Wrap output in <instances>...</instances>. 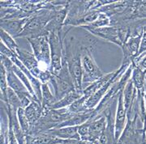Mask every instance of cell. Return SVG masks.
<instances>
[{
	"label": "cell",
	"instance_id": "6da1fadb",
	"mask_svg": "<svg viewBox=\"0 0 146 144\" xmlns=\"http://www.w3.org/2000/svg\"><path fill=\"white\" fill-rule=\"evenodd\" d=\"M55 11L40 10L29 16V21L25 26L24 30L16 38L21 37H36L46 36V28L54 17Z\"/></svg>",
	"mask_w": 146,
	"mask_h": 144
},
{
	"label": "cell",
	"instance_id": "7a4b0ae2",
	"mask_svg": "<svg viewBox=\"0 0 146 144\" xmlns=\"http://www.w3.org/2000/svg\"><path fill=\"white\" fill-rule=\"evenodd\" d=\"M27 40L31 46L33 54L39 63V67L42 73L45 75H52L50 71L51 54L48 36L29 37Z\"/></svg>",
	"mask_w": 146,
	"mask_h": 144
},
{
	"label": "cell",
	"instance_id": "3957f363",
	"mask_svg": "<svg viewBox=\"0 0 146 144\" xmlns=\"http://www.w3.org/2000/svg\"><path fill=\"white\" fill-rule=\"evenodd\" d=\"M133 70V65L131 64L130 67L127 68V70L123 74V75L119 79L115 82L108 90V92L104 96V97L102 99L100 103L98 104V106L93 110V114L92 117L90 118L91 119L98 118L100 114L103 113L106 108L108 106H110L113 101L119 97L120 92L123 91V89L127 85V83L131 79V73Z\"/></svg>",
	"mask_w": 146,
	"mask_h": 144
},
{
	"label": "cell",
	"instance_id": "277c9868",
	"mask_svg": "<svg viewBox=\"0 0 146 144\" xmlns=\"http://www.w3.org/2000/svg\"><path fill=\"white\" fill-rule=\"evenodd\" d=\"M81 64L83 70L84 89L106 75L95 62L91 51V47H84L81 54Z\"/></svg>",
	"mask_w": 146,
	"mask_h": 144
},
{
	"label": "cell",
	"instance_id": "5b68a950",
	"mask_svg": "<svg viewBox=\"0 0 146 144\" xmlns=\"http://www.w3.org/2000/svg\"><path fill=\"white\" fill-rule=\"evenodd\" d=\"M49 83L53 86L57 101L63 99L68 93L76 90L66 61L63 60V65L60 71L57 75H52Z\"/></svg>",
	"mask_w": 146,
	"mask_h": 144
},
{
	"label": "cell",
	"instance_id": "8992f818",
	"mask_svg": "<svg viewBox=\"0 0 146 144\" xmlns=\"http://www.w3.org/2000/svg\"><path fill=\"white\" fill-rule=\"evenodd\" d=\"M48 39L51 54L50 71L53 75H57L63 65V43L65 36L63 35V31H52L49 32Z\"/></svg>",
	"mask_w": 146,
	"mask_h": 144
},
{
	"label": "cell",
	"instance_id": "52a82bcc",
	"mask_svg": "<svg viewBox=\"0 0 146 144\" xmlns=\"http://www.w3.org/2000/svg\"><path fill=\"white\" fill-rule=\"evenodd\" d=\"M16 56L18 57L21 62L27 67V69L31 72L32 75L37 79H39L42 83H46L50 82L53 75H45L42 73L39 67V63L33 54L19 48L17 50Z\"/></svg>",
	"mask_w": 146,
	"mask_h": 144
},
{
	"label": "cell",
	"instance_id": "ba28073f",
	"mask_svg": "<svg viewBox=\"0 0 146 144\" xmlns=\"http://www.w3.org/2000/svg\"><path fill=\"white\" fill-rule=\"evenodd\" d=\"M145 32L146 26H145L139 34L129 37L128 40L123 45V46L121 47L123 53V58L122 62L131 64L133 60L139 55L141 41Z\"/></svg>",
	"mask_w": 146,
	"mask_h": 144
},
{
	"label": "cell",
	"instance_id": "9c48e42d",
	"mask_svg": "<svg viewBox=\"0 0 146 144\" xmlns=\"http://www.w3.org/2000/svg\"><path fill=\"white\" fill-rule=\"evenodd\" d=\"M89 32L93 36L103 39L105 41L112 42L119 46H123V43L119 38V28L115 26H106L98 28H81Z\"/></svg>",
	"mask_w": 146,
	"mask_h": 144
},
{
	"label": "cell",
	"instance_id": "30bf717a",
	"mask_svg": "<svg viewBox=\"0 0 146 144\" xmlns=\"http://www.w3.org/2000/svg\"><path fill=\"white\" fill-rule=\"evenodd\" d=\"M116 117H115V139L118 143L120 136L122 135L124 129H125V122L127 118V109L124 104V100H123V91L120 92L119 96L118 97V107L116 111Z\"/></svg>",
	"mask_w": 146,
	"mask_h": 144
},
{
	"label": "cell",
	"instance_id": "8fae6325",
	"mask_svg": "<svg viewBox=\"0 0 146 144\" xmlns=\"http://www.w3.org/2000/svg\"><path fill=\"white\" fill-rule=\"evenodd\" d=\"M88 122L89 123V142L95 143L99 140L106 127L107 119L105 116H102L99 118H90Z\"/></svg>",
	"mask_w": 146,
	"mask_h": 144
},
{
	"label": "cell",
	"instance_id": "7c38bea8",
	"mask_svg": "<svg viewBox=\"0 0 146 144\" xmlns=\"http://www.w3.org/2000/svg\"><path fill=\"white\" fill-rule=\"evenodd\" d=\"M29 18L21 20H1V29L7 32L13 38L16 39L24 30L25 26L29 21Z\"/></svg>",
	"mask_w": 146,
	"mask_h": 144
},
{
	"label": "cell",
	"instance_id": "4fadbf2b",
	"mask_svg": "<svg viewBox=\"0 0 146 144\" xmlns=\"http://www.w3.org/2000/svg\"><path fill=\"white\" fill-rule=\"evenodd\" d=\"M67 140L59 139L50 133H41L36 135L27 134V144H65Z\"/></svg>",
	"mask_w": 146,
	"mask_h": 144
},
{
	"label": "cell",
	"instance_id": "5bb4252c",
	"mask_svg": "<svg viewBox=\"0 0 146 144\" xmlns=\"http://www.w3.org/2000/svg\"><path fill=\"white\" fill-rule=\"evenodd\" d=\"M47 133L53 134L59 139L64 140H81L80 136L78 133V126H66L61 128H54L47 131Z\"/></svg>",
	"mask_w": 146,
	"mask_h": 144
},
{
	"label": "cell",
	"instance_id": "9a60e30c",
	"mask_svg": "<svg viewBox=\"0 0 146 144\" xmlns=\"http://www.w3.org/2000/svg\"><path fill=\"white\" fill-rule=\"evenodd\" d=\"M119 70H116L115 71L110 72V73H108V74H106L102 78H101L100 79L95 81V82L92 83L90 85H89L87 88H85L84 89L83 93H84V96L89 99L91 96H93L94 93L97 92L100 88H102L103 85H104L106 83H107L109 81L110 79H111L113 77H115V75L119 73Z\"/></svg>",
	"mask_w": 146,
	"mask_h": 144
},
{
	"label": "cell",
	"instance_id": "2e32d148",
	"mask_svg": "<svg viewBox=\"0 0 146 144\" xmlns=\"http://www.w3.org/2000/svg\"><path fill=\"white\" fill-rule=\"evenodd\" d=\"M25 110L27 118L30 122L31 127L40 120L43 115V108H42V103L36 100H32L31 103L25 108Z\"/></svg>",
	"mask_w": 146,
	"mask_h": 144
},
{
	"label": "cell",
	"instance_id": "e0dca14e",
	"mask_svg": "<svg viewBox=\"0 0 146 144\" xmlns=\"http://www.w3.org/2000/svg\"><path fill=\"white\" fill-rule=\"evenodd\" d=\"M83 96V92H79L77 90H74L70 93H68V95H66L63 99H61L60 100L54 104L50 109H61V108H68L70 105H72L75 101H76Z\"/></svg>",
	"mask_w": 146,
	"mask_h": 144
},
{
	"label": "cell",
	"instance_id": "ac0fdd59",
	"mask_svg": "<svg viewBox=\"0 0 146 144\" xmlns=\"http://www.w3.org/2000/svg\"><path fill=\"white\" fill-rule=\"evenodd\" d=\"M145 76L146 71L141 70L139 67H134L131 73V81L133 83L137 92H145Z\"/></svg>",
	"mask_w": 146,
	"mask_h": 144
},
{
	"label": "cell",
	"instance_id": "d6986e66",
	"mask_svg": "<svg viewBox=\"0 0 146 144\" xmlns=\"http://www.w3.org/2000/svg\"><path fill=\"white\" fill-rule=\"evenodd\" d=\"M49 85V83L42 84V105L44 109H50L54 104L57 102L56 97L51 92Z\"/></svg>",
	"mask_w": 146,
	"mask_h": 144
},
{
	"label": "cell",
	"instance_id": "ffe728a7",
	"mask_svg": "<svg viewBox=\"0 0 146 144\" xmlns=\"http://www.w3.org/2000/svg\"><path fill=\"white\" fill-rule=\"evenodd\" d=\"M0 34H1L2 43H3L6 46V47H7V49L10 50L13 54L17 55V50H18V49L20 47L18 46V45L16 44L15 38H13L10 34H8L7 32L3 30V29H1Z\"/></svg>",
	"mask_w": 146,
	"mask_h": 144
},
{
	"label": "cell",
	"instance_id": "44dd1931",
	"mask_svg": "<svg viewBox=\"0 0 146 144\" xmlns=\"http://www.w3.org/2000/svg\"><path fill=\"white\" fill-rule=\"evenodd\" d=\"M5 104L10 105L13 110L17 112L18 108H22L21 99L12 89L8 87L7 92V102Z\"/></svg>",
	"mask_w": 146,
	"mask_h": 144
},
{
	"label": "cell",
	"instance_id": "7402d4cb",
	"mask_svg": "<svg viewBox=\"0 0 146 144\" xmlns=\"http://www.w3.org/2000/svg\"><path fill=\"white\" fill-rule=\"evenodd\" d=\"M88 100V99L85 96H82L77 100L76 101H75L74 103L70 105L68 107V110L72 113H81L89 112L91 110H89L86 106V101Z\"/></svg>",
	"mask_w": 146,
	"mask_h": 144
},
{
	"label": "cell",
	"instance_id": "603a6c76",
	"mask_svg": "<svg viewBox=\"0 0 146 144\" xmlns=\"http://www.w3.org/2000/svg\"><path fill=\"white\" fill-rule=\"evenodd\" d=\"M17 118H18V122L21 126L22 130L24 131V133L28 134L30 131L31 129V125L29 121V119L27 118L26 113H25V110L24 108H18L17 110Z\"/></svg>",
	"mask_w": 146,
	"mask_h": 144
},
{
	"label": "cell",
	"instance_id": "cb8c5ba5",
	"mask_svg": "<svg viewBox=\"0 0 146 144\" xmlns=\"http://www.w3.org/2000/svg\"><path fill=\"white\" fill-rule=\"evenodd\" d=\"M1 80H0V90H1V100L6 103L7 102V92L8 88L7 78V71L3 65L1 64Z\"/></svg>",
	"mask_w": 146,
	"mask_h": 144
},
{
	"label": "cell",
	"instance_id": "d4e9b609",
	"mask_svg": "<svg viewBox=\"0 0 146 144\" xmlns=\"http://www.w3.org/2000/svg\"><path fill=\"white\" fill-rule=\"evenodd\" d=\"M146 19V1H137L135 10L131 15V20Z\"/></svg>",
	"mask_w": 146,
	"mask_h": 144
},
{
	"label": "cell",
	"instance_id": "484cf974",
	"mask_svg": "<svg viewBox=\"0 0 146 144\" xmlns=\"http://www.w3.org/2000/svg\"><path fill=\"white\" fill-rule=\"evenodd\" d=\"M12 70H13L14 73H15L16 75H17V77L21 79V82L25 84V87L27 88V89L29 91V92L31 93L33 96H35V93H34V91H33V87H32L31 83H30V81L29 80V78H28V76H27L26 75H25L24 72L22 71L19 67H16L15 64H14V66H13V67H12Z\"/></svg>",
	"mask_w": 146,
	"mask_h": 144
},
{
	"label": "cell",
	"instance_id": "4316f807",
	"mask_svg": "<svg viewBox=\"0 0 146 144\" xmlns=\"http://www.w3.org/2000/svg\"><path fill=\"white\" fill-rule=\"evenodd\" d=\"M134 67H139L141 70L146 71V52L142 53L141 54L138 55L131 62Z\"/></svg>",
	"mask_w": 146,
	"mask_h": 144
},
{
	"label": "cell",
	"instance_id": "83f0119b",
	"mask_svg": "<svg viewBox=\"0 0 146 144\" xmlns=\"http://www.w3.org/2000/svg\"><path fill=\"white\" fill-rule=\"evenodd\" d=\"M65 144H94L91 142H87V141H83V140H76V139H72V140H67Z\"/></svg>",
	"mask_w": 146,
	"mask_h": 144
},
{
	"label": "cell",
	"instance_id": "f1b7e54d",
	"mask_svg": "<svg viewBox=\"0 0 146 144\" xmlns=\"http://www.w3.org/2000/svg\"><path fill=\"white\" fill-rule=\"evenodd\" d=\"M143 125H144V126H143V129H144V131H146V113H145V118H144V120H143Z\"/></svg>",
	"mask_w": 146,
	"mask_h": 144
},
{
	"label": "cell",
	"instance_id": "f546056e",
	"mask_svg": "<svg viewBox=\"0 0 146 144\" xmlns=\"http://www.w3.org/2000/svg\"><path fill=\"white\" fill-rule=\"evenodd\" d=\"M144 36H146V32H145V34H144Z\"/></svg>",
	"mask_w": 146,
	"mask_h": 144
},
{
	"label": "cell",
	"instance_id": "4dcf8cb0",
	"mask_svg": "<svg viewBox=\"0 0 146 144\" xmlns=\"http://www.w3.org/2000/svg\"><path fill=\"white\" fill-rule=\"evenodd\" d=\"M145 84H146V76H145Z\"/></svg>",
	"mask_w": 146,
	"mask_h": 144
},
{
	"label": "cell",
	"instance_id": "1f68e13d",
	"mask_svg": "<svg viewBox=\"0 0 146 144\" xmlns=\"http://www.w3.org/2000/svg\"></svg>",
	"mask_w": 146,
	"mask_h": 144
}]
</instances>
